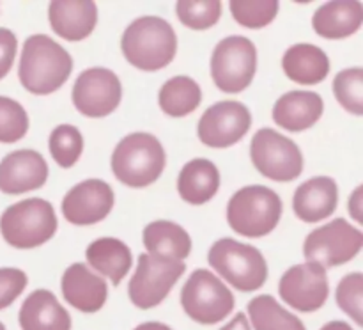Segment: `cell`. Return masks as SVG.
Returning a JSON list of instances; mask_svg holds the SVG:
<instances>
[{"instance_id": "6da1fadb", "label": "cell", "mask_w": 363, "mask_h": 330, "mask_svg": "<svg viewBox=\"0 0 363 330\" xmlns=\"http://www.w3.org/2000/svg\"><path fill=\"white\" fill-rule=\"evenodd\" d=\"M73 71L69 52L46 34L25 39L21 50L18 78L28 92L38 96L59 91Z\"/></svg>"}, {"instance_id": "7a4b0ae2", "label": "cell", "mask_w": 363, "mask_h": 330, "mask_svg": "<svg viewBox=\"0 0 363 330\" xmlns=\"http://www.w3.org/2000/svg\"><path fill=\"white\" fill-rule=\"evenodd\" d=\"M123 55L142 71H158L169 66L177 52V35L172 25L160 16H140L131 21L121 38Z\"/></svg>"}, {"instance_id": "3957f363", "label": "cell", "mask_w": 363, "mask_h": 330, "mask_svg": "<svg viewBox=\"0 0 363 330\" xmlns=\"http://www.w3.org/2000/svg\"><path fill=\"white\" fill-rule=\"evenodd\" d=\"M110 163L113 176L121 183L131 188H145L162 176L167 165V155L155 135L135 131L121 138Z\"/></svg>"}, {"instance_id": "277c9868", "label": "cell", "mask_w": 363, "mask_h": 330, "mask_svg": "<svg viewBox=\"0 0 363 330\" xmlns=\"http://www.w3.org/2000/svg\"><path fill=\"white\" fill-rule=\"evenodd\" d=\"M280 195L264 185L243 187L227 204V222L240 236L262 238L272 233L282 219Z\"/></svg>"}, {"instance_id": "5b68a950", "label": "cell", "mask_w": 363, "mask_h": 330, "mask_svg": "<svg viewBox=\"0 0 363 330\" xmlns=\"http://www.w3.org/2000/svg\"><path fill=\"white\" fill-rule=\"evenodd\" d=\"M208 263L241 293L261 290L268 280V263L262 252L233 238L216 240L208 252Z\"/></svg>"}, {"instance_id": "8992f818", "label": "cell", "mask_w": 363, "mask_h": 330, "mask_svg": "<svg viewBox=\"0 0 363 330\" xmlns=\"http://www.w3.org/2000/svg\"><path fill=\"white\" fill-rule=\"evenodd\" d=\"M55 209L48 201L39 197L23 199L9 206L0 216V233L14 248L30 251L45 245L57 233Z\"/></svg>"}, {"instance_id": "52a82bcc", "label": "cell", "mask_w": 363, "mask_h": 330, "mask_svg": "<svg viewBox=\"0 0 363 330\" xmlns=\"http://www.w3.org/2000/svg\"><path fill=\"white\" fill-rule=\"evenodd\" d=\"M181 305L188 318L199 325H216L234 311V295L220 277L199 268L181 290Z\"/></svg>"}, {"instance_id": "ba28073f", "label": "cell", "mask_w": 363, "mask_h": 330, "mask_svg": "<svg viewBox=\"0 0 363 330\" xmlns=\"http://www.w3.org/2000/svg\"><path fill=\"white\" fill-rule=\"evenodd\" d=\"M257 71V48L245 35H229L215 46L211 78L225 94H238L250 87Z\"/></svg>"}, {"instance_id": "9c48e42d", "label": "cell", "mask_w": 363, "mask_h": 330, "mask_svg": "<svg viewBox=\"0 0 363 330\" xmlns=\"http://www.w3.org/2000/svg\"><path fill=\"white\" fill-rule=\"evenodd\" d=\"M250 158L262 176L279 183L296 180L303 170V155L296 142L273 128H262L252 137Z\"/></svg>"}, {"instance_id": "30bf717a", "label": "cell", "mask_w": 363, "mask_h": 330, "mask_svg": "<svg viewBox=\"0 0 363 330\" xmlns=\"http://www.w3.org/2000/svg\"><path fill=\"white\" fill-rule=\"evenodd\" d=\"M362 247V231L339 216L308 233L303 241V255L323 268H335L357 258Z\"/></svg>"}, {"instance_id": "8fae6325", "label": "cell", "mask_w": 363, "mask_h": 330, "mask_svg": "<svg viewBox=\"0 0 363 330\" xmlns=\"http://www.w3.org/2000/svg\"><path fill=\"white\" fill-rule=\"evenodd\" d=\"M186 272L183 261H169L155 255L140 254L133 277L128 284V295L135 307L147 311L158 307L177 280Z\"/></svg>"}, {"instance_id": "7c38bea8", "label": "cell", "mask_w": 363, "mask_h": 330, "mask_svg": "<svg viewBox=\"0 0 363 330\" xmlns=\"http://www.w3.org/2000/svg\"><path fill=\"white\" fill-rule=\"evenodd\" d=\"M74 109L85 117H106L119 106L123 99V85L119 77L106 67H89L74 80Z\"/></svg>"}, {"instance_id": "4fadbf2b", "label": "cell", "mask_w": 363, "mask_h": 330, "mask_svg": "<svg viewBox=\"0 0 363 330\" xmlns=\"http://www.w3.org/2000/svg\"><path fill=\"white\" fill-rule=\"evenodd\" d=\"M252 126V114L245 103L225 99L209 106L197 126L201 142L208 148L223 149L240 142Z\"/></svg>"}, {"instance_id": "5bb4252c", "label": "cell", "mask_w": 363, "mask_h": 330, "mask_svg": "<svg viewBox=\"0 0 363 330\" xmlns=\"http://www.w3.org/2000/svg\"><path fill=\"white\" fill-rule=\"evenodd\" d=\"M279 295L289 307L296 311H319L330 295L326 268L311 261L291 266L280 279Z\"/></svg>"}, {"instance_id": "9a60e30c", "label": "cell", "mask_w": 363, "mask_h": 330, "mask_svg": "<svg viewBox=\"0 0 363 330\" xmlns=\"http://www.w3.org/2000/svg\"><path fill=\"white\" fill-rule=\"evenodd\" d=\"M113 190L103 180H85L74 185L62 199V215L73 226H92L110 215Z\"/></svg>"}, {"instance_id": "2e32d148", "label": "cell", "mask_w": 363, "mask_h": 330, "mask_svg": "<svg viewBox=\"0 0 363 330\" xmlns=\"http://www.w3.org/2000/svg\"><path fill=\"white\" fill-rule=\"evenodd\" d=\"M48 180V165L41 153L34 149H18L0 162V192L20 195L38 190Z\"/></svg>"}, {"instance_id": "e0dca14e", "label": "cell", "mask_w": 363, "mask_h": 330, "mask_svg": "<svg viewBox=\"0 0 363 330\" xmlns=\"http://www.w3.org/2000/svg\"><path fill=\"white\" fill-rule=\"evenodd\" d=\"M60 291L71 307L87 314L101 311L108 298L106 280L84 263H73L67 266L60 279Z\"/></svg>"}, {"instance_id": "ac0fdd59", "label": "cell", "mask_w": 363, "mask_h": 330, "mask_svg": "<svg viewBox=\"0 0 363 330\" xmlns=\"http://www.w3.org/2000/svg\"><path fill=\"white\" fill-rule=\"evenodd\" d=\"M52 31L66 41H82L94 32L98 6L91 0H55L48 6Z\"/></svg>"}, {"instance_id": "d6986e66", "label": "cell", "mask_w": 363, "mask_h": 330, "mask_svg": "<svg viewBox=\"0 0 363 330\" xmlns=\"http://www.w3.org/2000/svg\"><path fill=\"white\" fill-rule=\"evenodd\" d=\"M339 187L330 176H315L301 183L293 197L294 215L307 224L321 222L335 213Z\"/></svg>"}, {"instance_id": "ffe728a7", "label": "cell", "mask_w": 363, "mask_h": 330, "mask_svg": "<svg viewBox=\"0 0 363 330\" xmlns=\"http://www.w3.org/2000/svg\"><path fill=\"white\" fill-rule=\"evenodd\" d=\"M325 112L321 94L314 91H291L273 105V121L287 131H305L314 126Z\"/></svg>"}, {"instance_id": "44dd1931", "label": "cell", "mask_w": 363, "mask_h": 330, "mask_svg": "<svg viewBox=\"0 0 363 330\" xmlns=\"http://www.w3.org/2000/svg\"><path fill=\"white\" fill-rule=\"evenodd\" d=\"M21 330H71V314L48 290L28 295L18 312Z\"/></svg>"}, {"instance_id": "7402d4cb", "label": "cell", "mask_w": 363, "mask_h": 330, "mask_svg": "<svg viewBox=\"0 0 363 330\" xmlns=\"http://www.w3.org/2000/svg\"><path fill=\"white\" fill-rule=\"evenodd\" d=\"M363 6L358 0H335L319 7L312 16L315 34L325 39H346L360 31Z\"/></svg>"}, {"instance_id": "603a6c76", "label": "cell", "mask_w": 363, "mask_h": 330, "mask_svg": "<svg viewBox=\"0 0 363 330\" xmlns=\"http://www.w3.org/2000/svg\"><path fill=\"white\" fill-rule=\"evenodd\" d=\"M282 67L289 80L301 85H315L328 77L330 59L319 46L298 43L284 53Z\"/></svg>"}, {"instance_id": "cb8c5ba5", "label": "cell", "mask_w": 363, "mask_h": 330, "mask_svg": "<svg viewBox=\"0 0 363 330\" xmlns=\"http://www.w3.org/2000/svg\"><path fill=\"white\" fill-rule=\"evenodd\" d=\"M220 188V170L211 160H190L177 176V192L188 204L202 206L211 201Z\"/></svg>"}, {"instance_id": "d4e9b609", "label": "cell", "mask_w": 363, "mask_h": 330, "mask_svg": "<svg viewBox=\"0 0 363 330\" xmlns=\"http://www.w3.org/2000/svg\"><path fill=\"white\" fill-rule=\"evenodd\" d=\"M85 258L89 263L87 266H92L96 272L112 280L113 286H119L133 265L130 247L123 240L112 236L98 238L89 243Z\"/></svg>"}, {"instance_id": "484cf974", "label": "cell", "mask_w": 363, "mask_h": 330, "mask_svg": "<svg viewBox=\"0 0 363 330\" xmlns=\"http://www.w3.org/2000/svg\"><path fill=\"white\" fill-rule=\"evenodd\" d=\"M144 245L149 255L183 261L191 252V238L184 227L170 220H155L144 227Z\"/></svg>"}, {"instance_id": "4316f807", "label": "cell", "mask_w": 363, "mask_h": 330, "mask_svg": "<svg viewBox=\"0 0 363 330\" xmlns=\"http://www.w3.org/2000/svg\"><path fill=\"white\" fill-rule=\"evenodd\" d=\"M202 101L201 85L186 75L172 77L158 92L160 109L170 117H186L199 109Z\"/></svg>"}, {"instance_id": "83f0119b", "label": "cell", "mask_w": 363, "mask_h": 330, "mask_svg": "<svg viewBox=\"0 0 363 330\" xmlns=\"http://www.w3.org/2000/svg\"><path fill=\"white\" fill-rule=\"evenodd\" d=\"M254 330H307L300 318L277 302L272 295H259L247 305Z\"/></svg>"}, {"instance_id": "f1b7e54d", "label": "cell", "mask_w": 363, "mask_h": 330, "mask_svg": "<svg viewBox=\"0 0 363 330\" xmlns=\"http://www.w3.org/2000/svg\"><path fill=\"white\" fill-rule=\"evenodd\" d=\"M48 149L57 165L69 169L80 160L84 151V137L73 124H59L50 133Z\"/></svg>"}, {"instance_id": "f546056e", "label": "cell", "mask_w": 363, "mask_h": 330, "mask_svg": "<svg viewBox=\"0 0 363 330\" xmlns=\"http://www.w3.org/2000/svg\"><path fill=\"white\" fill-rule=\"evenodd\" d=\"M176 14L181 23L194 31H206L222 18V2L218 0H179Z\"/></svg>"}, {"instance_id": "4dcf8cb0", "label": "cell", "mask_w": 363, "mask_h": 330, "mask_svg": "<svg viewBox=\"0 0 363 330\" xmlns=\"http://www.w3.org/2000/svg\"><path fill=\"white\" fill-rule=\"evenodd\" d=\"M230 14L247 28H262L277 18L280 4L277 0H233L229 4Z\"/></svg>"}, {"instance_id": "1f68e13d", "label": "cell", "mask_w": 363, "mask_h": 330, "mask_svg": "<svg viewBox=\"0 0 363 330\" xmlns=\"http://www.w3.org/2000/svg\"><path fill=\"white\" fill-rule=\"evenodd\" d=\"M333 94L337 101L353 116H363V70L350 67L333 78Z\"/></svg>"}, {"instance_id": "d6a6232c", "label": "cell", "mask_w": 363, "mask_h": 330, "mask_svg": "<svg viewBox=\"0 0 363 330\" xmlns=\"http://www.w3.org/2000/svg\"><path fill=\"white\" fill-rule=\"evenodd\" d=\"M28 131V114L16 99L0 96V142L14 144Z\"/></svg>"}, {"instance_id": "836d02e7", "label": "cell", "mask_w": 363, "mask_h": 330, "mask_svg": "<svg viewBox=\"0 0 363 330\" xmlns=\"http://www.w3.org/2000/svg\"><path fill=\"white\" fill-rule=\"evenodd\" d=\"M335 300L358 326H363V273L344 275L335 290Z\"/></svg>"}, {"instance_id": "e575fe53", "label": "cell", "mask_w": 363, "mask_h": 330, "mask_svg": "<svg viewBox=\"0 0 363 330\" xmlns=\"http://www.w3.org/2000/svg\"><path fill=\"white\" fill-rule=\"evenodd\" d=\"M28 277L20 268H0V311L9 307L27 287Z\"/></svg>"}, {"instance_id": "d590c367", "label": "cell", "mask_w": 363, "mask_h": 330, "mask_svg": "<svg viewBox=\"0 0 363 330\" xmlns=\"http://www.w3.org/2000/svg\"><path fill=\"white\" fill-rule=\"evenodd\" d=\"M18 39L13 31L6 27H0V80L9 75L16 59Z\"/></svg>"}, {"instance_id": "8d00e7d4", "label": "cell", "mask_w": 363, "mask_h": 330, "mask_svg": "<svg viewBox=\"0 0 363 330\" xmlns=\"http://www.w3.org/2000/svg\"><path fill=\"white\" fill-rule=\"evenodd\" d=\"M347 209H350L351 216H353L358 224H363V213H362L363 211V187L362 185L353 192V195H351L350 202H347Z\"/></svg>"}, {"instance_id": "74e56055", "label": "cell", "mask_w": 363, "mask_h": 330, "mask_svg": "<svg viewBox=\"0 0 363 330\" xmlns=\"http://www.w3.org/2000/svg\"><path fill=\"white\" fill-rule=\"evenodd\" d=\"M220 330H252V326L247 314H245V312H238V314L234 316L229 323H225Z\"/></svg>"}, {"instance_id": "f35d334b", "label": "cell", "mask_w": 363, "mask_h": 330, "mask_svg": "<svg viewBox=\"0 0 363 330\" xmlns=\"http://www.w3.org/2000/svg\"><path fill=\"white\" fill-rule=\"evenodd\" d=\"M133 330H172V329L162 321H145V323H140V325L135 326Z\"/></svg>"}, {"instance_id": "ab89813d", "label": "cell", "mask_w": 363, "mask_h": 330, "mask_svg": "<svg viewBox=\"0 0 363 330\" xmlns=\"http://www.w3.org/2000/svg\"><path fill=\"white\" fill-rule=\"evenodd\" d=\"M321 330H353V326L347 321H342V319H333V321H328L326 325H323Z\"/></svg>"}, {"instance_id": "60d3db41", "label": "cell", "mask_w": 363, "mask_h": 330, "mask_svg": "<svg viewBox=\"0 0 363 330\" xmlns=\"http://www.w3.org/2000/svg\"><path fill=\"white\" fill-rule=\"evenodd\" d=\"M0 330H6V325L2 321H0Z\"/></svg>"}]
</instances>
